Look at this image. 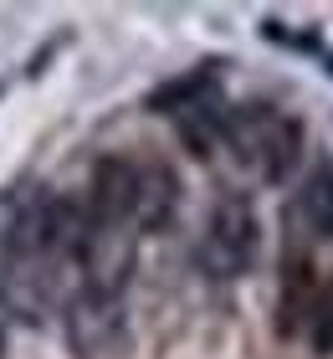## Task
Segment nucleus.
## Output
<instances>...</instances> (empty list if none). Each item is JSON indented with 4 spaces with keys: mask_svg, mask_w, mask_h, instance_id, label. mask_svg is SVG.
Returning <instances> with one entry per match:
<instances>
[{
    "mask_svg": "<svg viewBox=\"0 0 333 359\" xmlns=\"http://www.w3.org/2000/svg\"><path fill=\"white\" fill-rule=\"evenodd\" d=\"M318 292L323 287H318V267H313V257L292 247L287 257H282V272H277V334L282 339H292V334L308 329Z\"/></svg>",
    "mask_w": 333,
    "mask_h": 359,
    "instance_id": "423d86ee",
    "label": "nucleus"
},
{
    "mask_svg": "<svg viewBox=\"0 0 333 359\" xmlns=\"http://www.w3.org/2000/svg\"><path fill=\"white\" fill-rule=\"evenodd\" d=\"M292 216L303 221L313 236L333 241V165H313V175L303 180V190H297Z\"/></svg>",
    "mask_w": 333,
    "mask_h": 359,
    "instance_id": "1a4fd4ad",
    "label": "nucleus"
},
{
    "mask_svg": "<svg viewBox=\"0 0 333 359\" xmlns=\"http://www.w3.org/2000/svg\"><path fill=\"white\" fill-rule=\"evenodd\" d=\"M88 210L67 195H41L11 221L0 241V303L21 323H41L67 292V272L82 257Z\"/></svg>",
    "mask_w": 333,
    "mask_h": 359,
    "instance_id": "f257e3e1",
    "label": "nucleus"
},
{
    "mask_svg": "<svg viewBox=\"0 0 333 359\" xmlns=\"http://www.w3.org/2000/svg\"><path fill=\"white\" fill-rule=\"evenodd\" d=\"M205 97H215V62H205V67H195V72H179V77H170V83H159L154 93L144 97V108L149 113H185L195 103H205Z\"/></svg>",
    "mask_w": 333,
    "mask_h": 359,
    "instance_id": "6e6552de",
    "label": "nucleus"
},
{
    "mask_svg": "<svg viewBox=\"0 0 333 359\" xmlns=\"http://www.w3.org/2000/svg\"><path fill=\"white\" fill-rule=\"evenodd\" d=\"M221 139L231 144V154L241 159L246 170H257L261 180H292V170L303 165V123L282 108H266V103H241L226 113V128Z\"/></svg>",
    "mask_w": 333,
    "mask_h": 359,
    "instance_id": "f03ea898",
    "label": "nucleus"
},
{
    "mask_svg": "<svg viewBox=\"0 0 333 359\" xmlns=\"http://www.w3.org/2000/svg\"><path fill=\"white\" fill-rule=\"evenodd\" d=\"M133 190H139V165L123 159V154H108V159L93 165V185H88L82 210L97 226H133Z\"/></svg>",
    "mask_w": 333,
    "mask_h": 359,
    "instance_id": "39448f33",
    "label": "nucleus"
},
{
    "mask_svg": "<svg viewBox=\"0 0 333 359\" xmlns=\"http://www.w3.org/2000/svg\"><path fill=\"white\" fill-rule=\"evenodd\" d=\"M308 339H313V349H318V354H333V283L318 292V303H313Z\"/></svg>",
    "mask_w": 333,
    "mask_h": 359,
    "instance_id": "9b49d317",
    "label": "nucleus"
},
{
    "mask_svg": "<svg viewBox=\"0 0 333 359\" xmlns=\"http://www.w3.org/2000/svg\"><path fill=\"white\" fill-rule=\"evenodd\" d=\"M0 354H6V329H0Z\"/></svg>",
    "mask_w": 333,
    "mask_h": 359,
    "instance_id": "f8f14e48",
    "label": "nucleus"
},
{
    "mask_svg": "<svg viewBox=\"0 0 333 359\" xmlns=\"http://www.w3.org/2000/svg\"><path fill=\"white\" fill-rule=\"evenodd\" d=\"M226 113L231 108H221L215 97H205V103H195V108L179 113V139L190 144V154H200V159L210 154V144L221 139V128H226Z\"/></svg>",
    "mask_w": 333,
    "mask_h": 359,
    "instance_id": "9d476101",
    "label": "nucleus"
},
{
    "mask_svg": "<svg viewBox=\"0 0 333 359\" xmlns=\"http://www.w3.org/2000/svg\"><path fill=\"white\" fill-rule=\"evenodd\" d=\"M179 205V180L170 165H159V159H149L139 165V190H133V226L139 231H164Z\"/></svg>",
    "mask_w": 333,
    "mask_h": 359,
    "instance_id": "0eeeda50",
    "label": "nucleus"
},
{
    "mask_svg": "<svg viewBox=\"0 0 333 359\" xmlns=\"http://www.w3.org/2000/svg\"><path fill=\"white\" fill-rule=\"evenodd\" d=\"M257 247H261V226H257V210L246 195H221L205 221V231H200V267L210 277H241L246 267L257 262Z\"/></svg>",
    "mask_w": 333,
    "mask_h": 359,
    "instance_id": "7ed1b4c3",
    "label": "nucleus"
},
{
    "mask_svg": "<svg viewBox=\"0 0 333 359\" xmlns=\"http://www.w3.org/2000/svg\"><path fill=\"white\" fill-rule=\"evenodd\" d=\"M62 329H67V344H72L77 359H108V354H118L123 339H128L123 303L108 298V292H88V287H77L72 298H67Z\"/></svg>",
    "mask_w": 333,
    "mask_h": 359,
    "instance_id": "20e7f679",
    "label": "nucleus"
}]
</instances>
